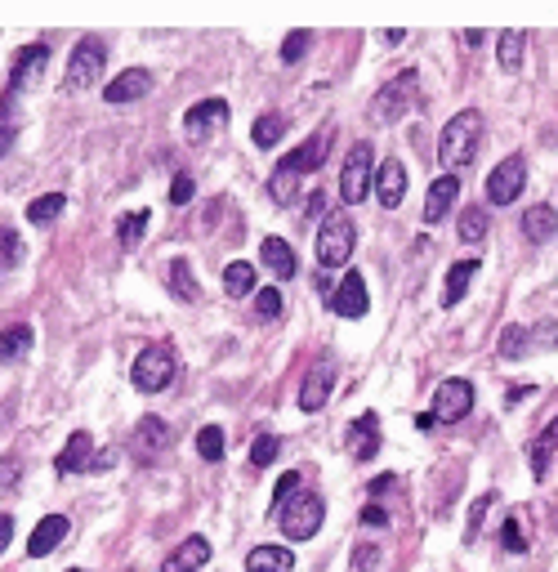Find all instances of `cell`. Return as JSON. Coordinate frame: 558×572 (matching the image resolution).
Instances as JSON below:
<instances>
[{
  "label": "cell",
  "instance_id": "c3c4849f",
  "mask_svg": "<svg viewBox=\"0 0 558 572\" xmlns=\"http://www.w3.org/2000/svg\"><path fill=\"white\" fill-rule=\"evenodd\" d=\"M192 193H197V184H192L188 175H179V179H175V188H170V202L184 206V202H192Z\"/></svg>",
  "mask_w": 558,
  "mask_h": 572
},
{
  "label": "cell",
  "instance_id": "f35d334b",
  "mask_svg": "<svg viewBox=\"0 0 558 572\" xmlns=\"http://www.w3.org/2000/svg\"><path fill=\"white\" fill-rule=\"evenodd\" d=\"M197 452L206 456V461H219L224 456V429H215V425H206L197 434Z\"/></svg>",
  "mask_w": 558,
  "mask_h": 572
},
{
  "label": "cell",
  "instance_id": "2e32d148",
  "mask_svg": "<svg viewBox=\"0 0 558 572\" xmlns=\"http://www.w3.org/2000/svg\"><path fill=\"white\" fill-rule=\"evenodd\" d=\"M67 532H72V523H67L63 514H45V519L36 523V532L27 537V555H32V559H45L54 546H63Z\"/></svg>",
  "mask_w": 558,
  "mask_h": 572
},
{
  "label": "cell",
  "instance_id": "7402d4cb",
  "mask_svg": "<svg viewBox=\"0 0 558 572\" xmlns=\"http://www.w3.org/2000/svg\"><path fill=\"white\" fill-rule=\"evenodd\" d=\"M50 63V50L45 45H27L23 54L14 59V76H9V90H27V85H36V76H41V68Z\"/></svg>",
  "mask_w": 558,
  "mask_h": 572
},
{
  "label": "cell",
  "instance_id": "d6986e66",
  "mask_svg": "<svg viewBox=\"0 0 558 572\" xmlns=\"http://www.w3.org/2000/svg\"><path fill=\"white\" fill-rule=\"evenodd\" d=\"M375 193H380V206H384V211L402 206V193H407V166H402L398 157H389V161L380 166V175H375Z\"/></svg>",
  "mask_w": 558,
  "mask_h": 572
},
{
  "label": "cell",
  "instance_id": "db71d44e",
  "mask_svg": "<svg viewBox=\"0 0 558 572\" xmlns=\"http://www.w3.org/2000/svg\"><path fill=\"white\" fill-rule=\"evenodd\" d=\"M407 41V32H402V27H389V32H384V45H402Z\"/></svg>",
  "mask_w": 558,
  "mask_h": 572
},
{
  "label": "cell",
  "instance_id": "4fadbf2b",
  "mask_svg": "<svg viewBox=\"0 0 558 572\" xmlns=\"http://www.w3.org/2000/svg\"><path fill=\"white\" fill-rule=\"evenodd\" d=\"M335 376H340L335 358L313 362V371L304 376V385H300V407H304V412H322L326 398H331V389H335Z\"/></svg>",
  "mask_w": 558,
  "mask_h": 572
},
{
  "label": "cell",
  "instance_id": "7dc6e473",
  "mask_svg": "<svg viewBox=\"0 0 558 572\" xmlns=\"http://www.w3.org/2000/svg\"><path fill=\"white\" fill-rule=\"evenodd\" d=\"M295 492H300V474H282V479H277V488H273V505L282 510V505L291 501Z\"/></svg>",
  "mask_w": 558,
  "mask_h": 572
},
{
  "label": "cell",
  "instance_id": "8fae6325",
  "mask_svg": "<svg viewBox=\"0 0 558 572\" xmlns=\"http://www.w3.org/2000/svg\"><path fill=\"white\" fill-rule=\"evenodd\" d=\"M469 412H474V385H469V380L451 376L434 389V416L438 421H465Z\"/></svg>",
  "mask_w": 558,
  "mask_h": 572
},
{
  "label": "cell",
  "instance_id": "ffe728a7",
  "mask_svg": "<svg viewBox=\"0 0 558 572\" xmlns=\"http://www.w3.org/2000/svg\"><path fill=\"white\" fill-rule=\"evenodd\" d=\"M554 452H558V416H554V421L541 429V438H532V447H527V461H532V479H536V483H545V479H550Z\"/></svg>",
  "mask_w": 558,
  "mask_h": 572
},
{
  "label": "cell",
  "instance_id": "836d02e7",
  "mask_svg": "<svg viewBox=\"0 0 558 572\" xmlns=\"http://www.w3.org/2000/svg\"><path fill=\"white\" fill-rule=\"evenodd\" d=\"M63 193H45V197H36L32 206H27V219H32V224H50L54 215H63Z\"/></svg>",
  "mask_w": 558,
  "mask_h": 572
},
{
  "label": "cell",
  "instance_id": "44dd1931",
  "mask_svg": "<svg viewBox=\"0 0 558 572\" xmlns=\"http://www.w3.org/2000/svg\"><path fill=\"white\" fill-rule=\"evenodd\" d=\"M259 260H264V269L273 273L277 282H291L295 278V255H291V246L282 242V237H264V246H259Z\"/></svg>",
  "mask_w": 558,
  "mask_h": 572
},
{
  "label": "cell",
  "instance_id": "e0dca14e",
  "mask_svg": "<svg viewBox=\"0 0 558 572\" xmlns=\"http://www.w3.org/2000/svg\"><path fill=\"white\" fill-rule=\"evenodd\" d=\"M206 559H210V541L206 537H184L166 555L161 572H201V568H206Z\"/></svg>",
  "mask_w": 558,
  "mask_h": 572
},
{
  "label": "cell",
  "instance_id": "bcb514c9",
  "mask_svg": "<svg viewBox=\"0 0 558 572\" xmlns=\"http://www.w3.org/2000/svg\"><path fill=\"white\" fill-rule=\"evenodd\" d=\"M304 50H309V32H291L282 45V63H300Z\"/></svg>",
  "mask_w": 558,
  "mask_h": 572
},
{
  "label": "cell",
  "instance_id": "9c48e42d",
  "mask_svg": "<svg viewBox=\"0 0 558 572\" xmlns=\"http://www.w3.org/2000/svg\"><path fill=\"white\" fill-rule=\"evenodd\" d=\"M103 63H108V45L103 41H81L72 50V63H67V90H85V85H94V76L103 72Z\"/></svg>",
  "mask_w": 558,
  "mask_h": 572
},
{
  "label": "cell",
  "instance_id": "9f6ffc18",
  "mask_svg": "<svg viewBox=\"0 0 558 572\" xmlns=\"http://www.w3.org/2000/svg\"><path fill=\"white\" fill-rule=\"evenodd\" d=\"M434 421H438V416L425 412V416H416V429H425V434H429V429H434Z\"/></svg>",
  "mask_w": 558,
  "mask_h": 572
},
{
  "label": "cell",
  "instance_id": "4dcf8cb0",
  "mask_svg": "<svg viewBox=\"0 0 558 572\" xmlns=\"http://www.w3.org/2000/svg\"><path fill=\"white\" fill-rule=\"evenodd\" d=\"M523 50H527L523 32H500L496 59H500V68H505V72H518V68H523Z\"/></svg>",
  "mask_w": 558,
  "mask_h": 572
},
{
  "label": "cell",
  "instance_id": "484cf974",
  "mask_svg": "<svg viewBox=\"0 0 558 572\" xmlns=\"http://www.w3.org/2000/svg\"><path fill=\"white\" fill-rule=\"evenodd\" d=\"M478 269H483V264L478 260H460V264H451V273H447V286H442V304H460L465 300V291H469V282L478 278Z\"/></svg>",
  "mask_w": 558,
  "mask_h": 572
},
{
  "label": "cell",
  "instance_id": "f546056e",
  "mask_svg": "<svg viewBox=\"0 0 558 572\" xmlns=\"http://www.w3.org/2000/svg\"><path fill=\"white\" fill-rule=\"evenodd\" d=\"M224 291L233 295V300H242V295L255 291V264H246V260H233L224 269Z\"/></svg>",
  "mask_w": 558,
  "mask_h": 572
},
{
  "label": "cell",
  "instance_id": "d4e9b609",
  "mask_svg": "<svg viewBox=\"0 0 558 572\" xmlns=\"http://www.w3.org/2000/svg\"><path fill=\"white\" fill-rule=\"evenodd\" d=\"M295 555L286 546H255L246 555V572H291Z\"/></svg>",
  "mask_w": 558,
  "mask_h": 572
},
{
  "label": "cell",
  "instance_id": "ac0fdd59",
  "mask_svg": "<svg viewBox=\"0 0 558 572\" xmlns=\"http://www.w3.org/2000/svg\"><path fill=\"white\" fill-rule=\"evenodd\" d=\"M344 438H349V452L358 456V461H371V456L380 452V416L375 412L358 416V421L344 429Z\"/></svg>",
  "mask_w": 558,
  "mask_h": 572
},
{
  "label": "cell",
  "instance_id": "7c38bea8",
  "mask_svg": "<svg viewBox=\"0 0 558 572\" xmlns=\"http://www.w3.org/2000/svg\"><path fill=\"white\" fill-rule=\"evenodd\" d=\"M224 126H228V103L224 99H201L197 108H188V121H184L188 143H210Z\"/></svg>",
  "mask_w": 558,
  "mask_h": 572
},
{
  "label": "cell",
  "instance_id": "ab89813d",
  "mask_svg": "<svg viewBox=\"0 0 558 572\" xmlns=\"http://www.w3.org/2000/svg\"><path fill=\"white\" fill-rule=\"evenodd\" d=\"M349 572H380V546L362 541V546L353 550V559H349Z\"/></svg>",
  "mask_w": 558,
  "mask_h": 572
},
{
  "label": "cell",
  "instance_id": "83f0119b",
  "mask_svg": "<svg viewBox=\"0 0 558 572\" xmlns=\"http://www.w3.org/2000/svg\"><path fill=\"white\" fill-rule=\"evenodd\" d=\"M554 233H558V215L550 211V206H532V211L523 215V237H527L532 246L550 242Z\"/></svg>",
  "mask_w": 558,
  "mask_h": 572
},
{
  "label": "cell",
  "instance_id": "603a6c76",
  "mask_svg": "<svg viewBox=\"0 0 558 572\" xmlns=\"http://www.w3.org/2000/svg\"><path fill=\"white\" fill-rule=\"evenodd\" d=\"M456 197H460V179L456 175L434 179V188H429V202H425V224H442L447 211L456 206Z\"/></svg>",
  "mask_w": 558,
  "mask_h": 572
},
{
  "label": "cell",
  "instance_id": "cb8c5ba5",
  "mask_svg": "<svg viewBox=\"0 0 558 572\" xmlns=\"http://www.w3.org/2000/svg\"><path fill=\"white\" fill-rule=\"evenodd\" d=\"M148 90H152V76L143 68H130V72H121L117 81H108L103 99H108V103H134V99H143Z\"/></svg>",
  "mask_w": 558,
  "mask_h": 572
},
{
  "label": "cell",
  "instance_id": "f5cc1de1",
  "mask_svg": "<svg viewBox=\"0 0 558 572\" xmlns=\"http://www.w3.org/2000/svg\"><path fill=\"white\" fill-rule=\"evenodd\" d=\"M536 345H558V327H554V322H545V327L536 331Z\"/></svg>",
  "mask_w": 558,
  "mask_h": 572
},
{
  "label": "cell",
  "instance_id": "d6a6232c",
  "mask_svg": "<svg viewBox=\"0 0 558 572\" xmlns=\"http://www.w3.org/2000/svg\"><path fill=\"white\" fill-rule=\"evenodd\" d=\"M282 135H286V117H277V112H268V117H259L255 126H250V139H255L259 148H273Z\"/></svg>",
  "mask_w": 558,
  "mask_h": 572
},
{
  "label": "cell",
  "instance_id": "d590c367",
  "mask_svg": "<svg viewBox=\"0 0 558 572\" xmlns=\"http://www.w3.org/2000/svg\"><path fill=\"white\" fill-rule=\"evenodd\" d=\"M460 237H465V242H483V237H487V211H483V206L460 211Z\"/></svg>",
  "mask_w": 558,
  "mask_h": 572
},
{
  "label": "cell",
  "instance_id": "5bb4252c",
  "mask_svg": "<svg viewBox=\"0 0 558 572\" xmlns=\"http://www.w3.org/2000/svg\"><path fill=\"white\" fill-rule=\"evenodd\" d=\"M170 447V429H166V421H157V416H143L139 421V429H134V438H130V456L134 461H157L161 452Z\"/></svg>",
  "mask_w": 558,
  "mask_h": 572
},
{
  "label": "cell",
  "instance_id": "4316f807",
  "mask_svg": "<svg viewBox=\"0 0 558 572\" xmlns=\"http://www.w3.org/2000/svg\"><path fill=\"white\" fill-rule=\"evenodd\" d=\"M18 126H23V108H18V94L5 90V94H0V157H5V152L14 148Z\"/></svg>",
  "mask_w": 558,
  "mask_h": 572
},
{
  "label": "cell",
  "instance_id": "7bdbcfd3",
  "mask_svg": "<svg viewBox=\"0 0 558 572\" xmlns=\"http://www.w3.org/2000/svg\"><path fill=\"white\" fill-rule=\"evenodd\" d=\"M255 313L259 318H277V313H282V291H277V286H264V291L255 295Z\"/></svg>",
  "mask_w": 558,
  "mask_h": 572
},
{
  "label": "cell",
  "instance_id": "8992f818",
  "mask_svg": "<svg viewBox=\"0 0 558 572\" xmlns=\"http://www.w3.org/2000/svg\"><path fill=\"white\" fill-rule=\"evenodd\" d=\"M371 184H375V152H371V143H353L349 157H344V170H340V197H344V206L367 202Z\"/></svg>",
  "mask_w": 558,
  "mask_h": 572
},
{
  "label": "cell",
  "instance_id": "30bf717a",
  "mask_svg": "<svg viewBox=\"0 0 558 572\" xmlns=\"http://www.w3.org/2000/svg\"><path fill=\"white\" fill-rule=\"evenodd\" d=\"M112 452H94V438L85 429H76L59 452V474H81V470H108Z\"/></svg>",
  "mask_w": 558,
  "mask_h": 572
},
{
  "label": "cell",
  "instance_id": "b9f144b4",
  "mask_svg": "<svg viewBox=\"0 0 558 572\" xmlns=\"http://www.w3.org/2000/svg\"><path fill=\"white\" fill-rule=\"evenodd\" d=\"M18 260H23V242H18V233H14V228H0V264L14 269Z\"/></svg>",
  "mask_w": 558,
  "mask_h": 572
},
{
  "label": "cell",
  "instance_id": "f1b7e54d",
  "mask_svg": "<svg viewBox=\"0 0 558 572\" xmlns=\"http://www.w3.org/2000/svg\"><path fill=\"white\" fill-rule=\"evenodd\" d=\"M32 327H23V322H14V327H5L0 331V362H18L32 349Z\"/></svg>",
  "mask_w": 558,
  "mask_h": 572
},
{
  "label": "cell",
  "instance_id": "680465c9",
  "mask_svg": "<svg viewBox=\"0 0 558 572\" xmlns=\"http://www.w3.org/2000/svg\"><path fill=\"white\" fill-rule=\"evenodd\" d=\"M72 572H85V568H72Z\"/></svg>",
  "mask_w": 558,
  "mask_h": 572
},
{
  "label": "cell",
  "instance_id": "3957f363",
  "mask_svg": "<svg viewBox=\"0 0 558 572\" xmlns=\"http://www.w3.org/2000/svg\"><path fill=\"white\" fill-rule=\"evenodd\" d=\"M416 90H420V72H416V68H402L398 76H389V81L375 90L371 117L380 121V126H389V121L407 117V112L416 108Z\"/></svg>",
  "mask_w": 558,
  "mask_h": 572
},
{
  "label": "cell",
  "instance_id": "8d00e7d4",
  "mask_svg": "<svg viewBox=\"0 0 558 572\" xmlns=\"http://www.w3.org/2000/svg\"><path fill=\"white\" fill-rule=\"evenodd\" d=\"M527 340H532V336H527V331L518 327V322H514V327H505V336H500V358H509V362H514V358H523Z\"/></svg>",
  "mask_w": 558,
  "mask_h": 572
},
{
  "label": "cell",
  "instance_id": "5b68a950",
  "mask_svg": "<svg viewBox=\"0 0 558 572\" xmlns=\"http://www.w3.org/2000/svg\"><path fill=\"white\" fill-rule=\"evenodd\" d=\"M353 242H358V228H353L349 215H326L322 233H317V264L322 269H344L353 255Z\"/></svg>",
  "mask_w": 558,
  "mask_h": 572
},
{
  "label": "cell",
  "instance_id": "f907efd6",
  "mask_svg": "<svg viewBox=\"0 0 558 572\" xmlns=\"http://www.w3.org/2000/svg\"><path fill=\"white\" fill-rule=\"evenodd\" d=\"M536 394V385H509V394H505V403L514 407V403H523V398H532Z\"/></svg>",
  "mask_w": 558,
  "mask_h": 572
},
{
  "label": "cell",
  "instance_id": "e575fe53",
  "mask_svg": "<svg viewBox=\"0 0 558 572\" xmlns=\"http://www.w3.org/2000/svg\"><path fill=\"white\" fill-rule=\"evenodd\" d=\"M143 228H148V211H130V215L121 219V228H117V242L130 251V246L143 242Z\"/></svg>",
  "mask_w": 558,
  "mask_h": 572
},
{
  "label": "cell",
  "instance_id": "11a10c76",
  "mask_svg": "<svg viewBox=\"0 0 558 572\" xmlns=\"http://www.w3.org/2000/svg\"><path fill=\"white\" fill-rule=\"evenodd\" d=\"M393 488V479L384 474V479H371V497H380V492H389Z\"/></svg>",
  "mask_w": 558,
  "mask_h": 572
},
{
  "label": "cell",
  "instance_id": "681fc988",
  "mask_svg": "<svg viewBox=\"0 0 558 572\" xmlns=\"http://www.w3.org/2000/svg\"><path fill=\"white\" fill-rule=\"evenodd\" d=\"M362 523H367V528H389V514H384L380 505H362Z\"/></svg>",
  "mask_w": 558,
  "mask_h": 572
},
{
  "label": "cell",
  "instance_id": "60d3db41",
  "mask_svg": "<svg viewBox=\"0 0 558 572\" xmlns=\"http://www.w3.org/2000/svg\"><path fill=\"white\" fill-rule=\"evenodd\" d=\"M18 479H23V465H18V456H0V497H9V492L18 488Z\"/></svg>",
  "mask_w": 558,
  "mask_h": 572
},
{
  "label": "cell",
  "instance_id": "9a60e30c",
  "mask_svg": "<svg viewBox=\"0 0 558 572\" xmlns=\"http://www.w3.org/2000/svg\"><path fill=\"white\" fill-rule=\"evenodd\" d=\"M331 309L340 313V318H367L371 300H367V282H362V273H344V282L331 291Z\"/></svg>",
  "mask_w": 558,
  "mask_h": 572
},
{
  "label": "cell",
  "instance_id": "6da1fadb",
  "mask_svg": "<svg viewBox=\"0 0 558 572\" xmlns=\"http://www.w3.org/2000/svg\"><path fill=\"white\" fill-rule=\"evenodd\" d=\"M322 161H326V135H317L304 143V148L286 152V157L277 161L273 179H268V197H273L277 206H291L295 197H300V184L309 179V170H317Z\"/></svg>",
  "mask_w": 558,
  "mask_h": 572
},
{
  "label": "cell",
  "instance_id": "ee69618b",
  "mask_svg": "<svg viewBox=\"0 0 558 572\" xmlns=\"http://www.w3.org/2000/svg\"><path fill=\"white\" fill-rule=\"evenodd\" d=\"M277 438L273 434H264V438H255V447H250V465H259V470H264V465H273V456H277Z\"/></svg>",
  "mask_w": 558,
  "mask_h": 572
},
{
  "label": "cell",
  "instance_id": "7a4b0ae2",
  "mask_svg": "<svg viewBox=\"0 0 558 572\" xmlns=\"http://www.w3.org/2000/svg\"><path fill=\"white\" fill-rule=\"evenodd\" d=\"M483 112L478 108H465L456 112V117L447 121V130H442V143H438V161L447 166V175H456V170H465L469 161L478 157V148H483Z\"/></svg>",
  "mask_w": 558,
  "mask_h": 572
},
{
  "label": "cell",
  "instance_id": "277c9868",
  "mask_svg": "<svg viewBox=\"0 0 558 572\" xmlns=\"http://www.w3.org/2000/svg\"><path fill=\"white\" fill-rule=\"evenodd\" d=\"M322 519H326V505L317 492H295V497L277 510V528H282V537H291V541H309L313 532L322 528Z\"/></svg>",
  "mask_w": 558,
  "mask_h": 572
},
{
  "label": "cell",
  "instance_id": "ba28073f",
  "mask_svg": "<svg viewBox=\"0 0 558 572\" xmlns=\"http://www.w3.org/2000/svg\"><path fill=\"white\" fill-rule=\"evenodd\" d=\"M523 184H527V161L518 157H505L500 166L487 175V202L492 206H509V202H518V193H523Z\"/></svg>",
  "mask_w": 558,
  "mask_h": 572
},
{
  "label": "cell",
  "instance_id": "1f68e13d",
  "mask_svg": "<svg viewBox=\"0 0 558 572\" xmlns=\"http://www.w3.org/2000/svg\"><path fill=\"white\" fill-rule=\"evenodd\" d=\"M170 295H175V300H184V304L197 300V282H192L188 260H175V264H170Z\"/></svg>",
  "mask_w": 558,
  "mask_h": 572
},
{
  "label": "cell",
  "instance_id": "816d5d0a",
  "mask_svg": "<svg viewBox=\"0 0 558 572\" xmlns=\"http://www.w3.org/2000/svg\"><path fill=\"white\" fill-rule=\"evenodd\" d=\"M9 537H14V519H9V514H0V555H5Z\"/></svg>",
  "mask_w": 558,
  "mask_h": 572
},
{
  "label": "cell",
  "instance_id": "f6af8a7d",
  "mask_svg": "<svg viewBox=\"0 0 558 572\" xmlns=\"http://www.w3.org/2000/svg\"><path fill=\"white\" fill-rule=\"evenodd\" d=\"M500 537H505V550H509V555L527 550V537H523V523H518V514H509V519H505V532H500Z\"/></svg>",
  "mask_w": 558,
  "mask_h": 572
},
{
  "label": "cell",
  "instance_id": "6f0895ef",
  "mask_svg": "<svg viewBox=\"0 0 558 572\" xmlns=\"http://www.w3.org/2000/svg\"><path fill=\"white\" fill-rule=\"evenodd\" d=\"M465 45H469V50H474V45H483V32H478V27H469V32H465Z\"/></svg>",
  "mask_w": 558,
  "mask_h": 572
},
{
  "label": "cell",
  "instance_id": "74e56055",
  "mask_svg": "<svg viewBox=\"0 0 558 572\" xmlns=\"http://www.w3.org/2000/svg\"><path fill=\"white\" fill-rule=\"evenodd\" d=\"M500 497L496 492H483L474 505H469V532H465V541H478V528H483V519H487V510H492Z\"/></svg>",
  "mask_w": 558,
  "mask_h": 572
},
{
  "label": "cell",
  "instance_id": "52a82bcc",
  "mask_svg": "<svg viewBox=\"0 0 558 572\" xmlns=\"http://www.w3.org/2000/svg\"><path fill=\"white\" fill-rule=\"evenodd\" d=\"M175 349L170 345H148L139 358H134V385L143 389V394H157V389H166L170 380H175Z\"/></svg>",
  "mask_w": 558,
  "mask_h": 572
}]
</instances>
